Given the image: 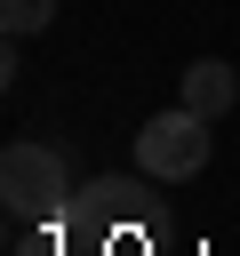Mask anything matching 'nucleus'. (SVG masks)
Segmentation results:
<instances>
[{
    "label": "nucleus",
    "instance_id": "3",
    "mask_svg": "<svg viewBox=\"0 0 240 256\" xmlns=\"http://www.w3.org/2000/svg\"><path fill=\"white\" fill-rule=\"evenodd\" d=\"M144 216H152V184H144V176H96V184L72 192V208H64L56 224H72V232H88V240H112V232H128V224H144Z\"/></svg>",
    "mask_w": 240,
    "mask_h": 256
},
{
    "label": "nucleus",
    "instance_id": "5",
    "mask_svg": "<svg viewBox=\"0 0 240 256\" xmlns=\"http://www.w3.org/2000/svg\"><path fill=\"white\" fill-rule=\"evenodd\" d=\"M48 24H56V0H0V32L8 40H32Z\"/></svg>",
    "mask_w": 240,
    "mask_h": 256
},
{
    "label": "nucleus",
    "instance_id": "1",
    "mask_svg": "<svg viewBox=\"0 0 240 256\" xmlns=\"http://www.w3.org/2000/svg\"><path fill=\"white\" fill-rule=\"evenodd\" d=\"M0 208L8 224H56L72 208V176H64V152L40 144V136H16L0 152Z\"/></svg>",
    "mask_w": 240,
    "mask_h": 256
},
{
    "label": "nucleus",
    "instance_id": "2",
    "mask_svg": "<svg viewBox=\"0 0 240 256\" xmlns=\"http://www.w3.org/2000/svg\"><path fill=\"white\" fill-rule=\"evenodd\" d=\"M136 168H144V176H160V184L200 176V168H208V120H200V112H184V104L152 112V120L136 128Z\"/></svg>",
    "mask_w": 240,
    "mask_h": 256
},
{
    "label": "nucleus",
    "instance_id": "6",
    "mask_svg": "<svg viewBox=\"0 0 240 256\" xmlns=\"http://www.w3.org/2000/svg\"><path fill=\"white\" fill-rule=\"evenodd\" d=\"M16 256H56V232H32V224H16Z\"/></svg>",
    "mask_w": 240,
    "mask_h": 256
},
{
    "label": "nucleus",
    "instance_id": "4",
    "mask_svg": "<svg viewBox=\"0 0 240 256\" xmlns=\"http://www.w3.org/2000/svg\"><path fill=\"white\" fill-rule=\"evenodd\" d=\"M176 104H184V112H200V120H224V112L240 104V72H232L224 56H200V64H184Z\"/></svg>",
    "mask_w": 240,
    "mask_h": 256
}]
</instances>
